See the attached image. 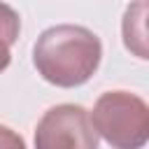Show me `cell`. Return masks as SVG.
I'll use <instances>...</instances> for the list:
<instances>
[{
	"mask_svg": "<svg viewBox=\"0 0 149 149\" xmlns=\"http://www.w3.org/2000/svg\"><path fill=\"white\" fill-rule=\"evenodd\" d=\"M100 58L102 44L98 35L74 23L47 28L33 49L37 74L58 88H74L86 84L95 74Z\"/></svg>",
	"mask_w": 149,
	"mask_h": 149,
	"instance_id": "1",
	"label": "cell"
},
{
	"mask_svg": "<svg viewBox=\"0 0 149 149\" xmlns=\"http://www.w3.org/2000/svg\"><path fill=\"white\" fill-rule=\"evenodd\" d=\"M93 130L112 147L137 149L149 137V107L128 91L102 93L88 114Z\"/></svg>",
	"mask_w": 149,
	"mask_h": 149,
	"instance_id": "2",
	"label": "cell"
},
{
	"mask_svg": "<svg viewBox=\"0 0 149 149\" xmlns=\"http://www.w3.org/2000/svg\"><path fill=\"white\" fill-rule=\"evenodd\" d=\"M37 149H95L98 133L81 105H56L44 112L35 128Z\"/></svg>",
	"mask_w": 149,
	"mask_h": 149,
	"instance_id": "3",
	"label": "cell"
},
{
	"mask_svg": "<svg viewBox=\"0 0 149 149\" xmlns=\"http://www.w3.org/2000/svg\"><path fill=\"white\" fill-rule=\"evenodd\" d=\"M144 14H147V2L144 0H137L135 5H130L126 9V16H123V44L137 58H147Z\"/></svg>",
	"mask_w": 149,
	"mask_h": 149,
	"instance_id": "4",
	"label": "cell"
},
{
	"mask_svg": "<svg viewBox=\"0 0 149 149\" xmlns=\"http://www.w3.org/2000/svg\"><path fill=\"white\" fill-rule=\"evenodd\" d=\"M19 33H21L19 14L9 5L0 2V72H5L12 61V47L19 40Z\"/></svg>",
	"mask_w": 149,
	"mask_h": 149,
	"instance_id": "5",
	"label": "cell"
},
{
	"mask_svg": "<svg viewBox=\"0 0 149 149\" xmlns=\"http://www.w3.org/2000/svg\"><path fill=\"white\" fill-rule=\"evenodd\" d=\"M0 147H23V140L7 126H0Z\"/></svg>",
	"mask_w": 149,
	"mask_h": 149,
	"instance_id": "6",
	"label": "cell"
}]
</instances>
